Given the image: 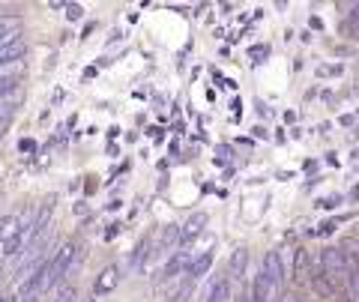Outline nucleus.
Here are the masks:
<instances>
[{"label": "nucleus", "mask_w": 359, "mask_h": 302, "mask_svg": "<svg viewBox=\"0 0 359 302\" xmlns=\"http://www.w3.org/2000/svg\"><path fill=\"white\" fill-rule=\"evenodd\" d=\"M318 266L323 270V275H327V282L332 287H344L347 284V254L341 249H323L320 252V261Z\"/></svg>", "instance_id": "1"}, {"label": "nucleus", "mask_w": 359, "mask_h": 302, "mask_svg": "<svg viewBox=\"0 0 359 302\" xmlns=\"http://www.w3.org/2000/svg\"><path fill=\"white\" fill-rule=\"evenodd\" d=\"M72 254H75V245H63V249H57V254L48 261V278H45V287H54L60 278H66L72 273Z\"/></svg>", "instance_id": "2"}, {"label": "nucleus", "mask_w": 359, "mask_h": 302, "mask_svg": "<svg viewBox=\"0 0 359 302\" xmlns=\"http://www.w3.org/2000/svg\"><path fill=\"white\" fill-rule=\"evenodd\" d=\"M189 263H192V254L189 252H174L171 257H168L165 270H162V282H177L180 275H186Z\"/></svg>", "instance_id": "3"}, {"label": "nucleus", "mask_w": 359, "mask_h": 302, "mask_svg": "<svg viewBox=\"0 0 359 302\" xmlns=\"http://www.w3.org/2000/svg\"><path fill=\"white\" fill-rule=\"evenodd\" d=\"M120 278H123L120 266H105V270L96 275V284H93V296H105V294H111V290H117Z\"/></svg>", "instance_id": "4"}, {"label": "nucleus", "mask_w": 359, "mask_h": 302, "mask_svg": "<svg viewBox=\"0 0 359 302\" xmlns=\"http://www.w3.org/2000/svg\"><path fill=\"white\" fill-rule=\"evenodd\" d=\"M27 57V42H13V46H4L0 48V72H6L9 66H15Z\"/></svg>", "instance_id": "5"}, {"label": "nucleus", "mask_w": 359, "mask_h": 302, "mask_svg": "<svg viewBox=\"0 0 359 302\" xmlns=\"http://www.w3.org/2000/svg\"><path fill=\"white\" fill-rule=\"evenodd\" d=\"M261 270L269 275V282L276 284V290L282 287V282H285V263H282V254H278V252H266Z\"/></svg>", "instance_id": "6"}, {"label": "nucleus", "mask_w": 359, "mask_h": 302, "mask_svg": "<svg viewBox=\"0 0 359 302\" xmlns=\"http://www.w3.org/2000/svg\"><path fill=\"white\" fill-rule=\"evenodd\" d=\"M273 296H276V284L269 282V275L261 270L252 282V302H269Z\"/></svg>", "instance_id": "7"}, {"label": "nucleus", "mask_w": 359, "mask_h": 302, "mask_svg": "<svg viewBox=\"0 0 359 302\" xmlns=\"http://www.w3.org/2000/svg\"><path fill=\"white\" fill-rule=\"evenodd\" d=\"M150 249H153L150 240H144L141 245H135V252L126 257V263H123L120 273H135V270H141V266L147 263V257H150Z\"/></svg>", "instance_id": "8"}, {"label": "nucleus", "mask_w": 359, "mask_h": 302, "mask_svg": "<svg viewBox=\"0 0 359 302\" xmlns=\"http://www.w3.org/2000/svg\"><path fill=\"white\" fill-rule=\"evenodd\" d=\"M204 225H207V212H195V216H189V221L183 228H180V242H192L201 231H204Z\"/></svg>", "instance_id": "9"}, {"label": "nucleus", "mask_w": 359, "mask_h": 302, "mask_svg": "<svg viewBox=\"0 0 359 302\" xmlns=\"http://www.w3.org/2000/svg\"><path fill=\"white\" fill-rule=\"evenodd\" d=\"M18 90H21V75L13 69L0 72V99H21Z\"/></svg>", "instance_id": "10"}, {"label": "nucleus", "mask_w": 359, "mask_h": 302, "mask_svg": "<svg viewBox=\"0 0 359 302\" xmlns=\"http://www.w3.org/2000/svg\"><path fill=\"white\" fill-rule=\"evenodd\" d=\"M347 294H351L353 302H359V257L356 252L347 254Z\"/></svg>", "instance_id": "11"}, {"label": "nucleus", "mask_w": 359, "mask_h": 302, "mask_svg": "<svg viewBox=\"0 0 359 302\" xmlns=\"http://www.w3.org/2000/svg\"><path fill=\"white\" fill-rule=\"evenodd\" d=\"M21 228H25V219L21 216H4L0 219V245L21 237Z\"/></svg>", "instance_id": "12"}, {"label": "nucleus", "mask_w": 359, "mask_h": 302, "mask_svg": "<svg viewBox=\"0 0 359 302\" xmlns=\"http://www.w3.org/2000/svg\"><path fill=\"white\" fill-rule=\"evenodd\" d=\"M231 299V278L228 275H219L216 282L210 284L204 302H228Z\"/></svg>", "instance_id": "13"}, {"label": "nucleus", "mask_w": 359, "mask_h": 302, "mask_svg": "<svg viewBox=\"0 0 359 302\" xmlns=\"http://www.w3.org/2000/svg\"><path fill=\"white\" fill-rule=\"evenodd\" d=\"M210 266H212V252L198 254V257H192V263H189L186 278H189V282H198L201 275H207V270H210Z\"/></svg>", "instance_id": "14"}, {"label": "nucleus", "mask_w": 359, "mask_h": 302, "mask_svg": "<svg viewBox=\"0 0 359 302\" xmlns=\"http://www.w3.org/2000/svg\"><path fill=\"white\" fill-rule=\"evenodd\" d=\"M309 275H311L309 254H306V249H297V254H294V278H297V282H306Z\"/></svg>", "instance_id": "15"}, {"label": "nucleus", "mask_w": 359, "mask_h": 302, "mask_svg": "<svg viewBox=\"0 0 359 302\" xmlns=\"http://www.w3.org/2000/svg\"><path fill=\"white\" fill-rule=\"evenodd\" d=\"M245 261H249V254H245V249H237L231 257V266H228V278L233 282V278H240L243 270H245Z\"/></svg>", "instance_id": "16"}, {"label": "nucleus", "mask_w": 359, "mask_h": 302, "mask_svg": "<svg viewBox=\"0 0 359 302\" xmlns=\"http://www.w3.org/2000/svg\"><path fill=\"white\" fill-rule=\"evenodd\" d=\"M18 111V99H0V120H13Z\"/></svg>", "instance_id": "17"}, {"label": "nucleus", "mask_w": 359, "mask_h": 302, "mask_svg": "<svg viewBox=\"0 0 359 302\" xmlns=\"http://www.w3.org/2000/svg\"><path fill=\"white\" fill-rule=\"evenodd\" d=\"M318 75H320V78H330V75H341V63H330V66H318Z\"/></svg>", "instance_id": "18"}, {"label": "nucleus", "mask_w": 359, "mask_h": 302, "mask_svg": "<svg viewBox=\"0 0 359 302\" xmlns=\"http://www.w3.org/2000/svg\"><path fill=\"white\" fill-rule=\"evenodd\" d=\"M81 15H84V9L78 6V4H69V6H66V18H69V21H78Z\"/></svg>", "instance_id": "19"}, {"label": "nucleus", "mask_w": 359, "mask_h": 302, "mask_svg": "<svg viewBox=\"0 0 359 302\" xmlns=\"http://www.w3.org/2000/svg\"><path fill=\"white\" fill-rule=\"evenodd\" d=\"M75 299H78V294H75V287H66V290H63V294L57 296V302H75Z\"/></svg>", "instance_id": "20"}, {"label": "nucleus", "mask_w": 359, "mask_h": 302, "mask_svg": "<svg viewBox=\"0 0 359 302\" xmlns=\"http://www.w3.org/2000/svg\"><path fill=\"white\" fill-rule=\"evenodd\" d=\"M339 200H341L339 195H332V198H323V200H320V207H323V210H332V207H339Z\"/></svg>", "instance_id": "21"}, {"label": "nucleus", "mask_w": 359, "mask_h": 302, "mask_svg": "<svg viewBox=\"0 0 359 302\" xmlns=\"http://www.w3.org/2000/svg\"><path fill=\"white\" fill-rule=\"evenodd\" d=\"M269 54V48L266 46H257V48H252V57H266Z\"/></svg>", "instance_id": "22"}, {"label": "nucleus", "mask_w": 359, "mask_h": 302, "mask_svg": "<svg viewBox=\"0 0 359 302\" xmlns=\"http://www.w3.org/2000/svg\"><path fill=\"white\" fill-rule=\"evenodd\" d=\"M18 147H21V153H33V150H36V144H33V141H21Z\"/></svg>", "instance_id": "23"}, {"label": "nucleus", "mask_w": 359, "mask_h": 302, "mask_svg": "<svg viewBox=\"0 0 359 302\" xmlns=\"http://www.w3.org/2000/svg\"><path fill=\"white\" fill-rule=\"evenodd\" d=\"M6 129H9V120H0V138L6 135Z\"/></svg>", "instance_id": "24"}, {"label": "nucleus", "mask_w": 359, "mask_h": 302, "mask_svg": "<svg viewBox=\"0 0 359 302\" xmlns=\"http://www.w3.org/2000/svg\"><path fill=\"white\" fill-rule=\"evenodd\" d=\"M78 302H96V296H84V299H78Z\"/></svg>", "instance_id": "25"}, {"label": "nucleus", "mask_w": 359, "mask_h": 302, "mask_svg": "<svg viewBox=\"0 0 359 302\" xmlns=\"http://www.w3.org/2000/svg\"><path fill=\"white\" fill-rule=\"evenodd\" d=\"M0 302H15L13 296H0Z\"/></svg>", "instance_id": "26"}, {"label": "nucleus", "mask_w": 359, "mask_h": 302, "mask_svg": "<svg viewBox=\"0 0 359 302\" xmlns=\"http://www.w3.org/2000/svg\"><path fill=\"white\" fill-rule=\"evenodd\" d=\"M27 302H39V299L36 296H27Z\"/></svg>", "instance_id": "27"}, {"label": "nucleus", "mask_w": 359, "mask_h": 302, "mask_svg": "<svg viewBox=\"0 0 359 302\" xmlns=\"http://www.w3.org/2000/svg\"><path fill=\"white\" fill-rule=\"evenodd\" d=\"M297 302H299V299H297Z\"/></svg>", "instance_id": "28"}]
</instances>
